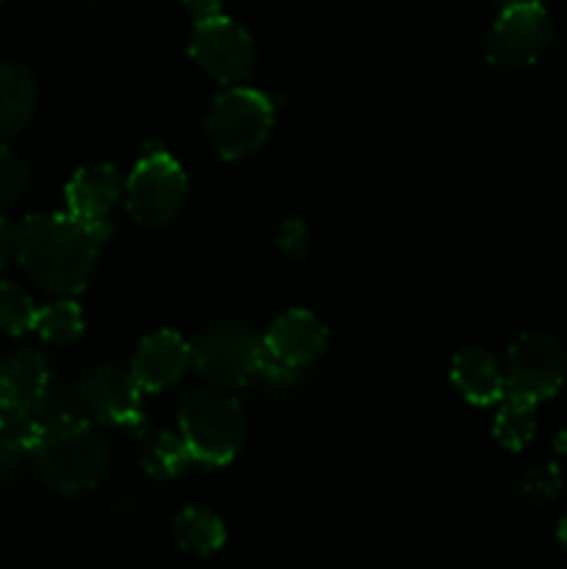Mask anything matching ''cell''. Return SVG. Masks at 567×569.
<instances>
[{
  "label": "cell",
  "instance_id": "obj_17",
  "mask_svg": "<svg viewBox=\"0 0 567 569\" xmlns=\"http://www.w3.org/2000/svg\"><path fill=\"white\" fill-rule=\"evenodd\" d=\"M37 81L20 64H0V139L11 137L31 120Z\"/></svg>",
  "mask_w": 567,
  "mask_h": 569
},
{
  "label": "cell",
  "instance_id": "obj_2",
  "mask_svg": "<svg viewBox=\"0 0 567 569\" xmlns=\"http://www.w3.org/2000/svg\"><path fill=\"white\" fill-rule=\"evenodd\" d=\"M39 476L64 495H81L100 481L106 470V448L98 433L78 417L50 428L33 448Z\"/></svg>",
  "mask_w": 567,
  "mask_h": 569
},
{
  "label": "cell",
  "instance_id": "obj_23",
  "mask_svg": "<svg viewBox=\"0 0 567 569\" xmlns=\"http://www.w3.org/2000/svg\"><path fill=\"white\" fill-rule=\"evenodd\" d=\"M28 178H31V170L26 161L11 153L6 144H0V206L20 198L28 187Z\"/></svg>",
  "mask_w": 567,
  "mask_h": 569
},
{
  "label": "cell",
  "instance_id": "obj_10",
  "mask_svg": "<svg viewBox=\"0 0 567 569\" xmlns=\"http://www.w3.org/2000/svg\"><path fill=\"white\" fill-rule=\"evenodd\" d=\"M565 381V353L548 333H523L509 348L506 395H517L531 403L548 400Z\"/></svg>",
  "mask_w": 567,
  "mask_h": 569
},
{
  "label": "cell",
  "instance_id": "obj_22",
  "mask_svg": "<svg viewBox=\"0 0 567 569\" xmlns=\"http://www.w3.org/2000/svg\"><path fill=\"white\" fill-rule=\"evenodd\" d=\"M37 311V303L26 289L11 281H0V331L9 337L33 331Z\"/></svg>",
  "mask_w": 567,
  "mask_h": 569
},
{
  "label": "cell",
  "instance_id": "obj_6",
  "mask_svg": "<svg viewBox=\"0 0 567 569\" xmlns=\"http://www.w3.org/2000/svg\"><path fill=\"white\" fill-rule=\"evenodd\" d=\"M200 376L220 389H239L259 376L261 339L242 322L206 328L192 348Z\"/></svg>",
  "mask_w": 567,
  "mask_h": 569
},
{
  "label": "cell",
  "instance_id": "obj_15",
  "mask_svg": "<svg viewBox=\"0 0 567 569\" xmlns=\"http://www.w3.org/2000/svg\"><path fill=\"white\" fill-rule=\"evenodd\" d=\"M48 361L33 350H14L0 359V409H28L48 395Z\"/></svg>",
  "mask_w": 567,
  "mask_h": 569
},
{
  "label": "cell",
  "instance_id": "obj_12",
  "mask_svg": "<svg viewBox=\"0 0 567 569\" xmlns=\"http://www.w3.org/2000/svg\"><path fill=\"white\" fill-rule=\"evenodd\" d=\"M67 214L109 239V217L122 194V178L111 164H89L67 183Z\"/></svg>",
  "mask_w": 567,
  "mask_h": 569
},
{
  "label": "cell",
  "instance_id": "obj_20",
  "mask_svg": "<svg viewBox=\"0 0 567 569\" xmlns=\"http://www.w3.org/2000/svg\"><path fill=\"white\" fill-rule=\"evenodd\" d=\"M534 409H537V403H531V400L517 398V395H504V403H500L493 426V433L500 448L523 450L531 442L534 431H537Z\"/></svg>",
  "mask_w": 567,
  "mask_h": 569
},
{
  "label": "cell",
  "instance_id": "obj_26",
  "mask_svg": "<svg viewBox=\"0 0 567 569\" xmlns=\"http://www.w3.org/2000/svg\"><path fill=\"white\" fill-rule=\"evenodd\" d=\"M14 248H17V231L3 220V217H0V267L11 259Z\"/></svg>",
  "mask_w": 567,
  "mask_h": 569
},
{
  "label": "cell",
  "instance_id": "obj_4",
  "mask_svg": "<svg viewBox=\"0 0 567 569\" xmlns=\"http://www.w3.org/2000/svg\"><path fill=\"white\" fill-rule=\"evenodd\" d=\"M276 122V109L270 98L256 89L233 87L215 98L206 114V139L217 156L228 161L261 150Z\"/></svg>",
  "mask_w": 567,
  "mask_h": 569
},
{
  "label": "cell",
  "instance_id": "obj_24",
  "mask_svg": "<svg viewBox=\"0 0 567 569\" xmlns=\"http://www.w3.org/2000/svg\"><path fill=\"white\" fill-rule=\"evenodd\" d=\"M309 233H306V226L300 220H287L278 231V248L284 250L292 259H300V256L309 250Z\"/></svg>",
  "mask_w": 567,
  "mask_h": 569
},
{
  "label": "cell",
  "instance_id": "obj_8",
  "mask_svg": "<svg viewBox=\"0 0 567 569\" xmlns=\"http://www.w3.org/2000/svg\"><path fill=\"white\" fill-rule=\"evenodd\" d=\"M189 56L220 83H239L253 72L256 44L242 26L217 14L195 22Z\"/></svg>",
  "mask_w": 567,
  "mask_h": 569
},
{
  "label": "cell",
  "instance_id": "obj_19",
  "mask_svg": "<svg viewBox=\"0 0 567 569\" xmlns=\"http://www.w3.org/2000/svg\"><path fill=\"white\" fill-rule=\"evenodd\" d=\"M139 461H142V470L148 472V476L167 481V478L181 476V472L187 470L189 461H192V456H189L181 433L176 437V433L170 431H156L142 442Z\"/></svg>",
  "mask_w": 567,
  "mask_h": 569
},
{
  "label": "cell",
  "instance_id": "obj_18",
  "mask_svg": "<svg viewBox=\"0 0 567 569\" xmlns=\"http://www.w3.org/2000/svg\"><path fill=\"white\" fill-rule=\"evenodd\" d=\"M172 533H176L178 548L192 556H211L226 545V526L215 511L203 506H189L178 511Z\"/></svg>",
  "mask_w": 567,
  "mask_h": 569
},
{
  "label": "cell",
  "instance_id": "obj_28",
  "mask_svg": "<svg viewBox=\"0 0 567 569\" xmlns=\"http://www.w3.org/2000/svg\"><path fill=\"white\" fill-rule=\"evenodd\" d=\"M559 542L565 545V550H567V515H565V520L559 522Z\"/></svg>",
  "mask_w": 567,
  "mask_h": 569
},
{
  "label": "cell",
  "instance_id": "obj_21",
  "mask_svg": "<svg viewBox=\"0 0 567 569\" xmlns=\"http://www.w3.org/2000/svg\"><path fill=\"white\" fill-rule=\"evenodd\" d=\"M33 331L53 345H70L83 333V311L76 300H59L37 311Z\"/></svg>",
  "mask_w": 567,
  "mask_h": 569
},
{
  "label": "cell",
  "instance_id": "obj_1",
  "mask_svg": "<svg viewBox=\"0 0 567 569\" xmlns=\"http://www.w3.org/2000/svg\"><path fill=\"white\" fill-rule=\"evenodd\" d=\"M106 239L70 214H33L17 228V259L48 292L78 295L94 272Z\"/></svg>",
  "mask_w": 567,
  "mask_h": 569
},
{
  "label": "cell",
  "instance_id": "obj_16",
  "mask_svg": "<svg viewBox=\"0 0 567 569\" xmlns=\"http://www.w3.org/2000/svg\"><path fill=\"white\" fill-rule=\"evenodd\" d=\"M450 378L472 406L498 403L506 395V378L500 376L498 361L484 348H465L461 353H456Z\"/></svg>",
  "mask_w": 567,
  "mask_h": 569
},
{
  "label": "cell",
  "instance_id": "obj_13",
  "mask_svg": "<svg viewBox=\"0 0 567 569\" xmlns=\"http://www.w3.org/2000/svg\"><path fill=\"white\" fill-rule=\"evenodd\" d=\"M192 365V345L176 331H156L142 339L131 361V376L142 392H161Z\"/></svg>",
  "mask_w": 567,
  "mask_h": 569
},
{
  "label": "cell",
  "instance_id": "obj_11",
  "mask_svg": "<svg viewBox=\"0 0 567 569\" xmlns=\"http://www.w3.org/2000/svg\"><path fill=\"white\" fill-rule=\"evenodd\" d=\"M78 398H81L83 409L98 417L100 422L126 428L142 422V389L133 381L131 372L115 365L94 367L78 383Z\"/></svg>",
  "mask_w": 567,
  "mask_h": 569
},
{
  "label": "cell",
  "instance_id": "obj_14",
  "mask_svg": "<svg viewBox=\"0 0 567 569\" xmlns=\"http://www.w3.org/2000/svg\"><path fill=\"white\" fill-rule=\"evenodd\" d=\"M70 417L76 415L61 400L50 398V392L28 409H0V456L14 459L20 453H33L39 439Z\"/></svg>",
  "mask_w": 567,
  "mask_h": 569
},
{
  "label": "cell",
  "instance_id": "obj_7",
  "mask_svg": "<svg viewBox=\"0 0 567 569\" xmlns=\"http://www.w3.org/2000/svg\"><path fill=\"white\" fill-rule=\"evenodd\" d=\"M128 211L142 226H165L187 200V176L165 150H148L133 167L126 187Z\"/></svg>",
  "mask_w": 567,
  "mask_h": 569
},
{
  "label": "cell",
  "instance_id": "obj_27",
  "mask_svg": "<svg viewBox=\"0 0 567 569\" xmlns=\"http://www.w3.org/2000/svg\"><path fill=\"white\" fill-rule=\"evenodd\" d=\"M183 3H187V9L195 14V22L206 20V17L222 14L220 0H183Z\"/></svg>",
  "mask_w": 567,
  "mask_h": 569
},
{
  "label": "cell",
  "instance_id": "obj_29",
  "mask_svg": "<svg viewBox=\"0 0 567 569\" xmlns=\"http://www.w3.org/2000/svg\"><path fill=\"white\" fill-rule=\"evenodd\" d=\"M0 3H6V0H0Z\"/></svg>",
  "mask_w": 567,
  "mask_h": 569
},
{
  "label": "cell",
  "instance_id": "obj_9",
  "mask_svg": "<svg viewBox=\"0 0 567 569\" xmlns=\"http://www.w3.org/2000/svg\"><path fill=\"white\" fill-rule=\"evenodd\" d=\"M550 42L548 11L537 0H515L500 11L489 33V61L504 70L534 64Z\"/></svg>",
  "mask_w": 567,
  "mask_h": 569
},
{
  "label": "cell",
  "instance_id": "obj_5",
  "mask_svg": "<svg viewBox=\"0 0 567 569\" xmlns=\"http://www.w3.org/2000/svg\"><path fill=\"white\" fill-rule=\"evenodd\" d=\"M326 326L311 311H287L267 328L261 339L259 378L276 387H289L326 350Z\"/></svg>",
  "mask_w": 567,
  "mask_h": 569
},
{
  "label": "cell",
  "instance_id": "obj_3",
  "mask_svg": "<svg viewBox=\"0 0 567 569\" xmlns=\"http://www.w3.org/2000/svg\"><path fill=\"white\" fill-rule=\"evenodd\" d=\"M178 428L192 461L222 467L245 442V411L228 395L192 392L178 406Z\"/></svg>",
  "mask_w": 567,
  "mask_h": 569
},
{
  "label": "cell",
  "instance_id": "obj_25",
  "mask_svg": "<svg viewBox=\"0 0 567 569\" xmlns=\"http://www.w3.org/2000/svg\"><path fill=\"white\" fill-rule=\"evenodd\" d=\"M556 489H559V472H556V467H545V470L531 472L526 481V492L531 495L534 500L554 498Z\"/></svg>",
  "mask_w": 567,
  "mask_h": 569
}]
</instances>
